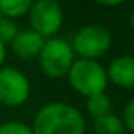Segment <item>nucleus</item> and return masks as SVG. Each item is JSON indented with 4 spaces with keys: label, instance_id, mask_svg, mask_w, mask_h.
<instances>
[{
    "label": "nucleus",
    "instance_id": "nucleus-13",
    "mask_svg": "<svg viewBox=\"0 0 134 134\" xmlns=\"http://www.w3.org/2000/svg\"><path fill=\"white\" fill-rule=\"evenodd\" d=\"M0 134H33V131L24 121L10 120L0 125Z\"/></svg>",
    "mask_w": 134,
    "mask_h": 134
},
{
    "label": "nucleus",
    "instance_id": "nucleus-10",
    "mask_svg": "<svg viewBox=\"0 0 134 134\" xmlns=\"http://www.w3.org/2000/svg\"><path fill=\"white\" fill-rule=\"evenodd\" d=\"M30 7V0H0V14L14 21L18 18L29 14Z\"/></svg>",
    "mask_w": 134,
    "mask_h": 134
},
{
    "label": "nucleus",
    "instance_id": "nucleus-8",
    "mask_svg": "<svg viewBox=\"0 0 134 134\" xmlns=\"http://www.w3.org/2000/svg\"><path fill=\"white\" fill-rule=\"evenodd\" d=\"M107 79L121 88H134V55H121L110 62Z\"/></svg>",
    "mask_w": 134,
    "mask_h": 134
},
{
    "label": "nucleus",
    "instance_id": "nucleus-4",
    "mask_svg": "<svg viewBox=\"0 0 134 134\" xmlns=\"http://www.w3.org/2000/svg\"><path fill=\"white\" fill-rule=\"evenodd\" d=\"M112 44V36L109 30L98 24H88L82 27L73 38V51L81 55V58L98 60L103 57Z\"/></svg>",
    "mask_w": 134,
    "mask_h": 134
},
{
    "label": "nucleus",
    "instance_id": "nucleus-6",
    "mask_svg": "<svg viewBox=\"0 0 134 134\" xmlns=\"http://www.w3.org/2000/svg\"><path fill=\"white\" fill-rule=\"evenodd\" d=\"M29 21L33 32L41 35L44 40L52 38L63 24V10L60 3L54 2V0L32 2L29 11Z\"/></svg>",
    "mask_w": 134,
    "mask_h": 134
},
{
    "label": "nucleus",
    "instance_id": "nucleus-7",
    "mask_svg": "<svg viewBox=\"0 0 134 134\" xmlns=\"http://www.w3.org/2000/svg\"><path fill=\"white\" fill-rule=\"evenodd\" d=\"M44 43L46 40L41 35H38L32 29H27V30H19L14 40L10 43V46L14 55L21 58H35L40 55Z\"/></svg>",
    "mask_w": 134,
    "mask_h": 134
},
{
    "label": "nucleus",
    "instance_id": "nucleus-11",
    "mask_svg": "<svg viewBox=\"0 0 134 134\" xmlns=\"http://www.w3.org/2000/svg\"><path fill=\"white\" fill-rule=\"evenodd\" d=\"M87 112L93 118L104 117L107 114H112V101L106 93H98L90 98H87Z\"/></svg>",
    "mask_w": 134,
    "mask_h": 134
},
{
    "label": "nucleus",
    "instance_id": "nucleus-17",
    "mask_svg": "<svg viewBox=\"0 0 134 134\" xmlns=\"http://www.w3.org/2000/svg\"><path fill=\"white\" fill-rule=\"evenodd\" d=\"M131 25H132V29H134V11H132V14H131Z\"/></svg>",
    "mask_w": 134,
    "mask_h": 134
},
{
    "label": "nucleus",
    "instance_id": "nucleus-3",
    "mask_svg": "<svg viewBox=\"0 0 134 134\" xmlns=\"http://www.w3.org/2000/svg\"><path fill=\"white\" fill-rule=\"evenodd\" d=\"M38 63L44 76L60 79L68 76V71L74 63V51L63 38H49L38 55Z\"/></svg>",
    "mask_w": 134,
    "mask_h": 134
},
{
    "label": "nucleus",
    "instance_id": "nucleus-2",
    "mask_svg": "<svg viewBox=\"0 0 134 134\" xmlns=\"http://www.w3.org/2000/svg\"><path fill=\"white\" fill-rule=\"evenodd\" d=\"M68 81L73 90L85 98L104 93V88L109 82L104 66L98 63V60L87 58L74 60L73 66L68 71Z\"/></svg>",
    "mask_w": 134,
    "mask_h": 134
},
{
    "label": "nucleus",
    "instance_id": "nucleus-16",
    "mask_svg": "<svg viewBox=\"0 0 134 134\" xmlns=\"http://www.w3.org/2000/svg\"><path fill=\"white\" fill-rule=\"evenodd\" d=\"M120 3L121 2H101V5H104V7H117Z\"/></svg>",
    "mask_w": 134,
    "mask_h": 134
},
{
    "label": "nucleus",
    "instance_id": "nucleus-15",
    "mask_svg": "<svg viewBox=\"0 0 134 134\" xmlns=\"http://www.w3.org/2000/svg\"><path fill=\"white\" fill-rule=\"evenodd\" d=\"M5 58H7V44L3 41H0V68L3 66Z\"/></svg>",
    "mask_w": 134,
    "mask_h": 134
},
{
    "label": "nucleus",
    "instance_id": "nucleus-12",
    "mask_svg": "<svg viewBox=\"0 0 134 134\" xmlns=\"http://www.w3.org/2000/svg\"><path fill=\"white\" fill-rule=\"evenodd\" d=\"M18 32L19 29L13 19H8L0 14V41H3L5 44H10L18 35Z\"/></svg>",
    "mask_w": 134,
    "mask_h": 134
},
{
    "label": "nucleus",
    "instance_id": "nucleus-9",
    "mask_svg": "<svg viewBox=\"0 0 134 134\" xmlns=\"http://www.w3.org/2000/svg\"><path fill=\"white\" fill-rule=\"evenodd\" d=\"M93 128L96 134H125L126 131L123 120L114 114H107L104 117L95 118Z\"/></svg>",
    "mask_w": 134,
    "mask_h": 134
},
{
    "label": "nucleus",
    "instance_id": "nucleus-18",
    "mask_svg": "<svg viewBox=\"0 0 134 134\" xmlns=\"http://www.w3.org/2000/svg\"><path fill=\"white\" fill-rule=\"evenodd\" d=\"M131 134H134V132H131Z\"/></svg>",
    "mask_w": 134,
    "mask_h": 134
},
{
    "label": "nucleus",
    "instance_id": "nucleus-14",
    "mask_svg": "<svg viewBox=\"0 0 134 134\" xmlns=\"http://www.w3.org/2000/svg\"><path fill=\"white\" fill-rule=\"evenodd\" d=\"M121 120H123V123H125V128L129 129L131 132H134V98L125 106Z\"/></svg>",
    "mask_w": 134,
    "mask_h": 134
},
{
    "label": "nucleus",
    "instance_id": "nucleus-5",
    "mask_svg": "<svg viewBox=\"0 0 134 134\" xmlns=\"http://www.w3.org/2000/svg\"><path fill=\"white\" fill-rule=\"evenodd\" d=\"M30 92V81L21 70L13 66L0 68V104L7 107H19L29 99Z\"/></svg>",
    "mask_w": 134,
    "mask_h": 134
},
{
    "label": "nucleus",
    "instance_id": "nucleus-1",
    "mask_svg": "<svg viewBox=\"0 0 134 134\" xmlns=\"http://www.w3.org/2000/svg\"><path fill=\"white\" fill-rule=\"evenodd\" d=\"M30 128L33 134H84L85 118L71 104L49 103L35 114Z\"/></svg>",
    "mask_w": 134,
    "mask_h": 134
}]
</instances>
